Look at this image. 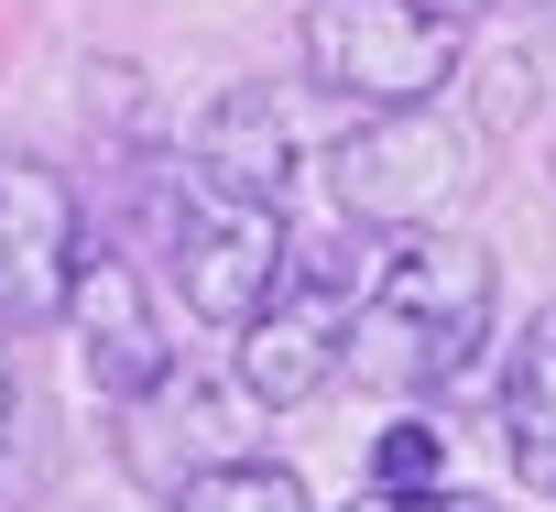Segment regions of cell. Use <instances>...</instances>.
Returning a JSON list of instances; mask_svg holds the SVG:
<instances>
[{"label":"cell","instance_id":"1","mask_svg":"<svg viewBox=\"0 0 556 512\" xmlns=\"http://www.w3.org/2000/svg\"><path fill=\"white\" fill-rule=\"evenodd\" d=\"M491 251L458 229H393V251L350 295V371L382 393H447L491 349Z\"/></svg>","mask_w":556,"mask_h":512},{"label":"cell","instance_id":"2","mask_svg":"<svg viewBox=\"0 0 556 512\" xmlns=\"http://www.w3.org/2000/svg\"><path fill=\"white\" fill-rule=\"evenodd\" d=\"M469 66V23L447 0H317L306 77L350 110H437Z\"/></svg>","mask_w":556,"mask_h":512},{"label":"cell","instance_id":"3","mask_svg":"<svg viewBox=\"0 0 556 512\" xmlns=\"http://www.w3.org/2000/svg\"><path fill=\"white\" fill-rule=\"evenodd\" d=\"M142 229H153L164 273L186 284V306H197L207 328H251L273 295H285V273H295L285 207H229V196H207L197 175H186V185H142Z\"/></svg>","mask_w":556,"mask_h":512},{"label":"cell","instance_id":"4","mask_svg":"<svg viewBox=\"0 0 556 512\" xmlns=\"http://www.w3.org/2000/svg\"><path fill=\"white\" fill-rule=\"evenodd\" d=\"M328 185L361 229H447V207L480 185V153L437 110H361V131L328 153Z\"/></svg>","mask_w":556,"mask_h":512},{"label":"cell","instance_id":"5","mask_svg":"<svg viewBox=\"0 0 556 512\" xmlns=\"http://www.w3.org/2000/svg\"><path fill=\"white\" fill-rule=\"evenodd\" d=\"M88 251V207L45 153H0V328H55Z\"/></svg>","mask_w":556,"mask_h":512},{"label":"cell","instance_id":"6","mask_svg":"<svg viewBox=\"0 0 556 512\" xmlns=\"http://www.w3.org/2000/svg\"><path fill=\"white\" fill-rule=\"evenodd\" d=\"M339 371H350V284L339 273H285V295L240 328V393L262 414H306Z\"/></svg>","mask_w":556,"mask_h":512},{"label":"cell","instance_id":"7","mask_svg":"<svg viewBox=\"0 0 556 512\" xmlns=\"http://www.w3.org/2000/svg\"><path fill=\"white\" fill-rule=\"evenodd\" d=\"M66 328H77V360H88V382H99L110 404H131V393H153V382L175 371V328H164L153 284L131 273V251H99V240L77 251Z\"/></svg>","mask_w":556,"mask_h":512},{"label":"cell","instance_id":"8","mask_svg":"<svg viewBox=\"0 0 556 512\" xmlns=\"http://www.w3.org/2000/svg\"><path fill=\"white\" fill-rule=\"evenodd\" d=\"M186 175H197L207 196H229V207H285V185H295V99L273 88V77L218 88L207 120H197Z\"/></svg>","mask_w":556,"mask_h":512},{"label":"cell","instance_id":"9","mask_svg":"<svg viewBox=\"0 0 556 512\" xmlns=\"http://www.w3.org/2000/svg\"><path fill=\"white\" fill-rule=\"evenodd\" d=\"M218 458H240V447H229L218 382H197L186 360H175L153 393L121 404V469H131L142 490H175V479H197V469H218Z\"/></svg>","mask_w":556,"mask_h":512},{"label":"cell","instance_id":"10","mask_svg":"<svg viewBox=\"0 0 556 512\" xmlns=\"http://www.w3.org/2000/svg\"><path fill=\"white\" fill-rule=\"evenodd\" d=\"M502 447H513V469L556 501V306L513 338V360H502Z\"/></svg>","mask_w":556,"mask_h":512},{"label":"cell","instance_id":"11","mask_svg":"<svg viewBox=\"0 0 556 512\" xmlns=\"http://www.w3.org/2000/svg\"><path fill=\"white\" fill-rule=\"evenodd\" d=\"M164 512H317L306 501V479L285 469V458H218V469H197V479H175L164 490Z\"/></svg>","mask_w":556,"mask_h":512},{"label":"cell","instance_id":"12","mask_svg":"<svg viewBox=\"0 0 556 512\" xmlns=\"http://www.w3.org/2000/svg\"><path fill=\"white\" fill-rule=\"evenodd\" d=\"M371 490H393V501L447 490V436H437L426 414H393V425L371 436Z\"/></svg>","mask_w":556,"mask_h":512},{"label":"cell","instance_id":"13","mask_svg":"<svg viewBox=\"0 0 556 512\" xmlns=\"http://www.w3.org/2000/svg\"><path fill=\"white\" fill-rule=\"evenodd\" d=\"M350 512H491V501H469V490H426V501H393V490H361Z\"/></svg>","mask_w":556,"mask_h":512},{"label":"cell","instance_id":"14","mask_svg":"<svg viewBox=\"0 0 556 512\" xmlns=\"http://www.w3.org/2000/svg\"><path fill=\"white\" fill-rule=\"evenodd\" d=\"M545 164H556V153H545Z\"/></svg>","mask_w":556,"mask_h":512}]
</instances>
